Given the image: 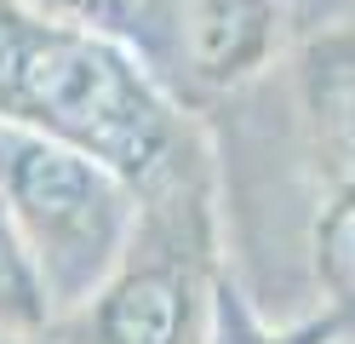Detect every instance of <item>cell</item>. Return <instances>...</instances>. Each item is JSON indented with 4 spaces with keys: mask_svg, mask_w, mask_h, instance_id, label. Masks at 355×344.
Returning a JSON list of instances; mask_svg holds the SVG:
<instances>
[{
    "mask_svg": "<svg viewBox=\"0 0 355 344\" xmlns=\"http://www.w3.org/2000/svg\"><path fill=\"white\" fill-rule=\"evenodd\" d=\"M46 321H52V304L40 293V275L17 241L6 206H0V333H35Z\"/></svg>",
    "mask_w": 355,
    "mask_h": 344,
    "instance_id": "5",
    "label": "cell"
},
{
    "mask_svg": "<svg viewBox=\"0 0 355 344\" xmlns=\"http://www.w3.org/2000/svg\"><path fill=\"white\" fill-rule=\"evenodd\" d=\"M0 121L92 155L132 190L178 167V115L126 40L0 0Z\"/></svg>",
    "mask_w": 355,
    "mask_h": 344,
    "instance_id": "1",
    "label": "cell"
},
{
    "mask_svg": "<svg viewBox=\"0 0 355 344\" xmlns=\"http://www.w3.org/2000/svg\"><path fill=\"white\" fill-rule=\"evenodd\" d=\"M98 344H201V298L184 264H121L92 298Z\"/></svg>",
    "mask_w": 355,
    "mask_h": 344,
    "instance_id": "4",
    "label": "cell"
},
{
    "mask_svg": "<svg viewBox=\"0 0 355 344\" xmlns=\"http://www.w3.org/2000/svg\"><path fill=\"white\" fill-rule=\"evenodd\" d=\"M327 333H332V321H321L309 333H263L247 310H235L230 298H218V338L212 344H321Z\"/></svg>",
    "mask_w": 355,
    "mask_h": 344,
    "instance_id": "7",
    "label": "cell"
},
{
    "mask_svg": "<svg viewBox=\"0 0 355 344\" xmlns=\"http://www.w3.org/2000/svg\"><path fill=\"white\" fill-rule=\"evenodd\" d=\"M321 270H327V281L338 287V298L355 304V178H349L344 201L332 206L327 224H321Z\"/></svg>",
    "mask_w": 355,
    "mask_h": 344,
    "instance_id": "6",
    "label": "cell"
},
{
    "mask_svg": "<svg viewBox=\"0 0 355 344\" xmlns=\"http://www.w3.org/2000/svg\"><path fill=\"white\" fill-rule=\"evenodd\" d=\"M126 35L195 86H230L252 75L270 52L275 6L270 0H132Z\"/></svg>",
    "mask_w": 355,
    "mask_h": 344,
    "instance_id": "3",
    "label": "cell"
},
{
    "mask_svg": "<svg viewBox=\"0 0 355 344\" xmlns=\"http://www.w3.org/2000/svg\"><path fill=\"white\" fill-rule=\"evenodd\" d=\"M0 206L40 275L52 316L86 310L126 264L138 190L92 155L0 121Z\"/></svg>",
    "mask_w": 355,
    "mask_h": 344,
    "instance_id": "2",
    "label": "cell"
}]
</instances>
